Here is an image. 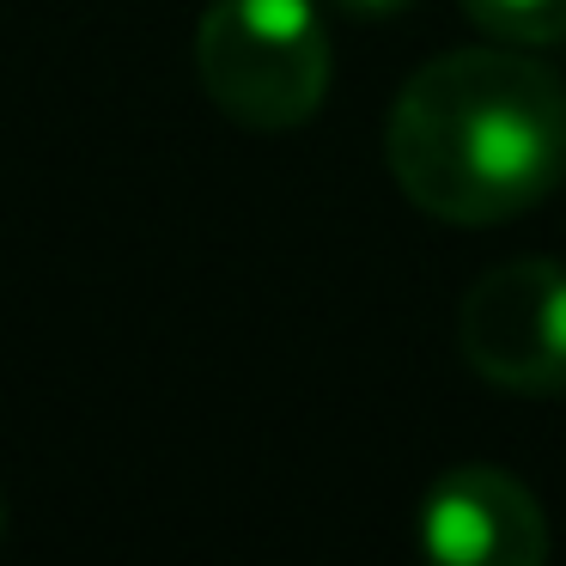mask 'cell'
I'll return each instance as SVG.
<instances>
[{"instance_id": "52a82bcc", "label": "cell", "mask_w": 566, "mask_h": 566, "mask_svg": "<svg viewBox=\"0 0 566 566\" xmlns=\"http://www.w3.org/2000/svg\"><path fill=\"white\" fill-rule=\"evenodd\" d=\"M0 536H7V500H0Z\"/></svg>"}, {"instance_id": "6da1fadb", "label": "cell", "mask_w": 566, "mask_h": 566, "mask_svg": "<svg viewBox=\"0 0 566 566\" xmlns=\"http://www.w3.org/2000/svg\"><path fill=\"white\" fill-rule=\"evenodd\" d=\"M384 165L439 226L530 213L566 177V86L505 43L432 55L390 98Z\"/></svg>"}, {"instance_id": "5b68a950", "label": "cell", "mask_w": 566, "mask_h": 566, "mask_svg": "<svg viewBox=\"0 0 566 566\" xmlns=\"http://www.w3.org/2000/svg\"><path fill=\"white\" fill-rule=\"evenodd\" d=\"M457 7H463L469 25L488 31L493 43L536 50V43L566 38V0H457Z\"/></svg>"}, {"instance_id": "8992f818", "label": "cell", "mask_w": 566, "mask_h": 566, "mask_svg": "<svg viewBox=\"0 0 566 566\" xmlns=\"http://www.w3.org/2000/svg\"><path fill=\"white\" fill-rule=\"evenodd\" d=\"M329 13H347V19H396V13H408L415 0H323Z\"/></svg>"}, {"instance_id": "7a4b0ae2", "label": "cell", "mask_w": 566, "mask_h": 566, "mask_svg": "<svg viewBox=\"0 0 566 566\" xmlns=\"http://www.w3.org/2000/svg\"><path fill=\"white\" fill-rule=\"evenodd\" d=\"M323 0H208L196 25V80L213 111L250 135H293L329 98Z\"/></svg>"}, {"instance_id": "3957f363", "label": "cell", "mask_w": 566, "mask_h": 566, "mask_svg": "<svg viewBox=\"0 0 566 566\" xmlns=\"http://www.w3.org/2000/svg\"><path fill=\"white\" fill-rule=\"evenodd\" d=\"M457 354L505 396H566V262L517 256L475 274L457 305Z\"/></svg>"}, {"instance_id": "277c9868", "label": "cell", "mask_w": 566, "mask_h": 566, "mask_svg": "<svg viewBox=\"0 0 566 566\" xmlns=\"http://www.w3.org/2000/svg\"><path fill=\"white\" fill-rule=\"evenodd\" d=\"M420 548L444 566L548 560V512L500 463H457L420 500Z\"/></svg>"}]
</instances>
